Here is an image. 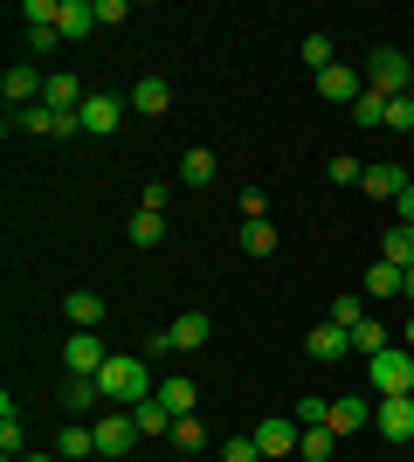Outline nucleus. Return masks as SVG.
<instances>
[{"label": "nucleus", "mask_w": 414, "mask_h": 462, "mask_svg": "<svg viewBox=\"0 0 414 462\" xmlns=\"http://www.w3.org/2000/svg\"><path fill=\"white\" fill-rule=\"evenodd\" d=\"M97 393H104V407H138V401H152L159 386H152V373H145V359L111 352V359H104V373H97Z\"/></svg>", "instance_id": "obj_1"}, {"label": "nucleus", "mask_w": 414, "mask_h": 462, "mask_svg": "<svg viewBox=\"0 0 414 462\" xmlns=\"http://www.w3.org/2000/svg\"><path fill=\"white\" fill-rule=\"evenodd\" d=\"M366 386H373L380 401H387V393H414V352L408 346L373 352V359H366Z\"/></svg>", "instance_id": "obj_2"}, {"label": "nucleus", "mask_w": 414, "mask_h": 462, "mask_svg": "<svg viewBox=\"0 0 414 462\" xmlns=\"http://www.w3.org/2000/svg\"><path fill=\"white\" fill-rule=\"evenodd\" d=\"M97 462H118V456H132V442H145L138 435V421H132V407H111V414H97Z\"/></svg>", "instance_id": "obj_3"}, {"label": "nucleus", "mask_w": 414, "mask_h": 462, "mask_svg": "<svg viewBox=\"0 0 414 462\" xmlns=\"http://www.w3.org/2000/svg\"><path fill=\"white\" fill-rule=\"evenodd\" d=\"M408 83H414V62L400 56V49H373V62H366V90H380V97H408Z\"/></svg>", "instance_id": "obj_4"}, {"label": "nucleus", "mask_w": 414, "mask_h": 462, "mask_svg": "<svg viewBox=\"0 0 414 462\" xmlns=\"http://www.w3.org/2000/svg\"><path fill=\"white\" fill-rule=\"evenodd\" d=\"M249 435H256L262 462H283V456H297V442H304V428H297V414H270V421H256Z\"/></svg>", "instance_id": "obj_5"}, {"label": "nucleus", "mask_w": 414, "mask_h": 462, "mask_svg": "<svg viewBox=\"0 0 414 462\" xmlns=\"http://www.w3.org/2000/svg\"><path fill=\"white\" fill-rule=\"evenodd\" d=\"M373 428L387 435V442H414V393H387V401L373 407Z\"/></svg>", "instance_id": "obj_6"}, {"label": "nucleus", "mask_w": 414, "mask_h": 462, "mask_svg": "<svg viewBox=\"0 0 414 462\" xmlns=\"http://www.w3.org/2000/svg\"><path fill=\"white\" fill-rule=\"evenodd\" d=\"M41 90H49V77H41L35 62H21V69H7V77H0V97H7V111H28V104H41Z\"/></svg>", "instance_id": "obj_7"}, {"label": "nucleus", "mask_w": 414, "mask_h": 462, "mask_svg": "<svg viewBox=\"0 0 414 462\" xmlns=\"http://www.w3.org/2000/svg\"><path fill=\"white\" fill-rule=\"evenodd\" d=\"M373 407L380 401H366V393H345V401H332V421H325V428L345 442V435H359V428H373Z\"/></svg>", "instance_id": "obj_8"}, {"label": "nucleus", "mask_w": 414, "mask_h": 462, "mask_svg": "<svg viewBox=\"0 0 414 462\" xmlns=\"http://www.w3.org/2000/svg\"><path fill=\"white\" fill-rule=\"evenodd\" d=\"M62 359H69V373H83V380H97L111 352H104V338H97V331H69V352H62Z\"/></svg>", "instance_id": "obj_9"}, {"label": "nucleus", "mask_w": 414, "mask_h": 462, "mask_svg": "<svg viewBox=\"0 0 414 462\" xmlns=\"http://www.w3.org/2000/svg\"><path fill=\"white\" fill-rule=\"evenodd\" d=\"M317 97H325V104H359V97H366V77L345 69V62H332V69L317 77Z\"/></svg>", "instance_id": "obj_10"}, {"label": "nucleus", "mask_w": 414, "mask_h": 462, "mask_svg": "<svg viewBox=\"0 0 414 462\" xmlns=\"http://www.w3.org/2000/svg\"><path fill=\"white\" fill-rule=\"evenodd\" d=\"M104 21H97V0H62V14H56V35L62 42H83V35H97Z\"/></svg>", "instance_id": "obj_11"}, {"label": "nucleus", "mask_w": 414, "mask_h": 462, "mask_svg": "<svg viewBox=\"0 0 414 462\" xmlns=\"http://www.w3.org/2000/svg\"><path fill=\"white\" fill-rule=\"evenodd\" d=\"M83 132L97 138V132H118V117H124V97H111V90H90V104H83Z\"/></svg>", "instance_id": "obj_12"}, {"label": "nucleus", "mask_w": 414, "mask_h": 462, "mask_svg": "<svg viewBox=\"0 0 414 462\" xmlns=\"http://www.w3.org/2000/svg\"><path fill=\"white\" fill-rule=\"evenodd\" d=\"M207 331H215V325H207V310H179L173 325H166V338H173V352H200V346H207Z\"/></svg>", "instance_id": "obj_13"}, {"label": "nucleus", "mask_w": 414, "mask_h": 462, "mask_svg": "<svg viewBox=\"0 0 414 462\" xmlns=\"http://www.w3.org/2000/svg\"><path fill=\"white\" fill-rule=\"evenodd\" d=\"M166 104H173V83H166V77H138V83H132V111L159 117Z\"/></svg>", "instance_id": "obj_14"}, {"label": "nucleus", "mask_w": 414, "mask_h": 462, "mask_svg": "<svg viewBox=\"0 0 414 462\" xmlns=\"http://www.w3.org/2000/svg\"><path fill=\"white\" fill-rule=\"evenodd\" d=\"M400 187H408V173H400V166H387V159H380V166H366V180H359V193H373V200H400Z\"/></svg>", "instance_id": "obj_15"}, {"label": "nucleus", "mask_w": 414, "mask_h": 462, "mask_svg": "<svg viewBox=\"0 0 414 462\" xmlns=\"http://www.w3.org/2000/svg\"><path fill=\"white\" fill-rule=\"evenodd\" d=\"M380 263L414 270V221H394V228H387V242H380Z\"/></svg>", "instance_id": "obj_16"}, {"label": "nucleus", "mask_w": 414, "mask_h": 462, "mask_svg": "<svg viewBox=\"0 0 414 462\" xmlns=\"http://www.w3.org/2000/svg\"><path fill=\"white\" fill-rule=\"evenodd\" d=\"M132 421H138V435H173V407L152 393V401H138V407H132Z\"/></svg>", "instance_id": "obj_17"}, {"label": "nucleus", "mask_w": 414, "mask_h": 462, "mask_svg": "<svg viewBox=\"0 0 414 462\" xmlns=\"http://www.w3.org/2000/svg\"><path fill=\"white\" fill-rule=\"evenodd\" d=\"M159 401L173 407V421H179V414H194L200 393H194V380H187V373H173V380H159Z\"/></svg>", "instance_id": "obj_18"}, {"label": "nucleus", "mask_w": 414, "mask_h": 462, "mask_svg": "<svg viewBox=\"0 0 414 462\" xmlns=\"http://www.w3.org/2000/svg\"><path fill=\"white\" fill-rule=\"evenodd\" d=\"M69 325H77V331H97V325H104V297H90V290H69Z\"/></svg>", "instance_id": "obj_19"}, {"label": "nucleus", "mask_w": 414, "mask_h": 462, "mask_svg": "<svg viewBox=\"0 0 414 462\" xmlns=\"http://www.w3.org/2000/svg\"><path fill=\"white\" fill-rule=\"evenodd\" d=\"M304 352H311V359H345L353 346H345V331H338V325H317L311 338H304Z\"/></svg>", "instance_id": "obj_20"}, {"label": "nucleus", "mask_w": 414, "mask_h": 462, "mask_svg": "<svg viewBox=\"0 0 414 462\" xmlns=\"http://www.w3.org/2000/svg\"><path fill=\"white\" fill-rule=\"evenodd\" d=\"M90 456H97V428L69 421V428H62V462H90Z\"/></svg>", "instance_id": "obj_21"}, {"label": "nucleus", "mask_w": 414, "mask_h": 462, "mask_svg": "<svg viewBox=\"0 0 414 462\" xmlns=\"http://www.w3.org/2000/svg\"><path fill=\"white\" fill-rule=\"evenodd\" d=\"M345 346L373 359V352H387V346H394V338H387V325H373V318H366V325H353V331H345Z\"/></svg>", "instance_id": "obj_22"}, {"label": "nucleus", "mask_w": 414, "mask_h": 462, "mask_svg": "<svg viewBox=\"0 0 414 462\" xmlns=\"http://www.w3.org/2000/svg\"><path fill=\"white\" fill-rule=\"evenodd\" d=\"M166 442H173L179 456H200V448H207V428H200L194 414H179V421H173V435H166Z\"/></svg>", "instance_id": "obj_23"}, {"label": "nucleus", "mask_w": 414, "mask_h": 462, "mask_svg": "<svg viewBox=\"0 0 414 462\" xmlns=\"http://www.w3.org/2000/svg\"><path fill=\"white\" fill-rule=\"evenodd\" d=\"M242 255H256V263L276 255V228H270V221H242Z\"/></svg>", "instance_id": "obj_24"}, {"label": "nucleus", "mask_w": 414, "mask_h": 462, "mask_svg": "<svg viewBox=\"0 0 414 462\" xmlns=\"http://www.w3.org/2000/svg\"><path fill=\"white\" fill-rule=\"evenodd\" d=\"M207 180H215V152H200V145H194V152L179 159V187H207Z\"/></svg>", "instance_id": "obj_25"}, {"label": "nucleus", "mask_w": 414, "mask_h": 462, "mask_svg": "<svg viewBox=\"0 0 414 462\" xmlns=\"http://www.w3.org/2000/svg\"><path fill=\"white\" fill-rule=\"evenodd\" d=\"M166 242V214H145L138 208V221H132V249H159Z\"/></svg>", "instance_id": "obj_26"}, {"label": "nucleus", "mask_w": 414, "mask_h": 462, "mask_svg": "<svg viewBox=\"0 0 414 462\" xmlns=\"http://www.w3.org/2000/svg\"><path fill=\"white\" fill-rule=\"evenodd\" d=\"M400 276H408V270H394V263H373V270H366V297H400Z\"/></svg>", "instance_id": "obj_27"}, {"label": "nucleus", "mask_w": 414, "mask_h": 462, "mask_svg": "<svg viewBox=\"0 0 414 462\" xmlns=\"http://www.w3.org/2000/svg\"><path fill=\"white\" fill-rule=\"evenodd\" d=\"M297 456H311V462L338 456V435H332V428H304V442H297Z\"/></svg>", "instance_id": "obj_28"}, {"label": "nucleus", "mask_w": 414, "mask_h": 462, "mask_svg": "<svg viewBox=\"0 0 414 462\" xmlns=\"http://www.w3.org/2000/svg\"><path fill=\"white\" fill-rule=\"evenodd\" d=\"M90 407H104L97 380H83V373H69V414H90Z\"/></svg>", "instance_id": "obj_29"}, {"label": "nucleus", "mask_w": 414, "mask_h": 462, "mask_svg": "<svg viewBox=\"0 0 414 462\" xmlns=\"http://www.w3.org/2000/svg\"><path fill=\"white\" fill-rule=\"evenodd\" d=\"M290 414H297V428H325V421H332V401H317V393H304V401H297Z\"/></svg>", "instance_id": "obj_30"}, {"label": "nucleus", "mask_w": 414, "mask_h": 462, "mask_svg": "<svg viewBox=\"0 0 414 462\" xmlns=\"http://www.w3.org/2000/svg\"><path fill=\"white\" fill-rule=\"evenodd\" d=\"M56 14H62V0H21V21H28V28H56Z\"/></svg>", "instance_id": "obj_31"}, {"label": "nucleus", "mask_w": 414, "mask_h": 462, "mask_svg": "<svg viewBox=\"0 0 414 462\" xmlns=\"http://www.w3.org/2000/svg\"><path fill=\"white\" fill-rule=\"evenodd\" d=\"M304 69H317V77L332 69V35H304Z\"/></svg>", "instance_id": "obj_32"}, {"label": "nucleus", "mask_w": 414, "mask_h": 462, "mask_svg": "<svg viewBox=\"0 0 414 462\" xmlns=\"http://www.w3.org/2000/svg\"><path fill=\"white\" fill-rule=\"evenodd\" d=\"M325 325H338V331L366 325V304H359V297H338V304H332V318H325Z\"/></svg>", "instance_id": "obj_33"}, {"label": "nucleus", "mask_w": 414, "mask_h": 462, "mask_svg": "<svg viewBox=\"0 0 414 462\" xmlns=\"http://www.w3.org/2000/svg\"><path fill=\"white\" fill-rule=\"evenodd\" d=\"M7 414H0V448H7V462L21 456V414H14V401H0Z\"/></svg>", "instance_id": "obj_34"}, {"label": "nucleus", "mask_w": 414, "mask_h": 462, "mask_svg": "<svg viewBox=\"0 0 414 462\" xmlns=\"http://www.w3.org/2000/svg\"><path fill=\"white\" fill-rule=\"evenodd\" d=\"M353 117H359V125H387V97H380V90H366V97L353 104Z\"/></svg>", "instance_id": "obj_35"}, {"label": "nucleus", "mask_w": 414, "mask_h": 462, "mask_svg": "<svg viewBox=\"0 0 414 462\" xmlns=\"http://www.w3.org/2000/svg\"><path fill=\"white\" fill-rule=\"evenodd\" d=\"M387 132H414V97H387Z\"/></svg>", "instance_id": "obj_36"}, {"label": "nucleus", "mask_w": 414, "mask_h": 462, "mask_svg": "<svg viewBox=\"0 0 414 462\" xmlns=\"http://www.w3.org/2000/svg\"><path fill=\"white\" fill-rule=\"evenodd\" d=\"M221 462H262L256 435H228V448H221Z\"/></svg>", "instance_id": "obj_37"}, {"label": "nucleus", "mask_w": 414, "mask_h": 462, "mask_svg": "<svg viewBox=\"0 0 414 462\" xmlns=\"http://www.w3.org/2000/svg\"><path fill=\"white\" fill-rule=\"evenodd\" d=\"M325 173H332L338 187H359V180H366V166H359V159H345V152H338L332 166H325Z\"/></svg>", "instance_id": "obj_38"}, {"label": "nucleus", "mask_w": 414, "mask_h": 462, "mask_svg": "<svg viewBox=\"0 0 414 462\" xmlns=\"http://www.w3.org/2000/svg\"><path fill=\"white\" fill-rule=\"evenodd\" d=\"M166 200H173V187H166V180H152V187H138V208H145V214H166Z\"/></svg>", "instance_id": "obj_39"}, {"label": "nucleus", "mask_w": 414, "mask_h": 462, "mask_svg": "<svg viewBox=\"0 0 414 462\" xmlns=\"http://www.w3.org/2000/svg\"><path fill=\"white\" fill-rule=\"evenodd\" d=\"M400 221H414V180L400 187Z\"/></svg>", "instance_id": "obj_40"}, {"label": "nucleus", "mask_w": 414, "mask_h": 462, "mask_svg": "<svg viewBox=\"0 0 414 462\" xmlns=\"http://www.w3.org/2000/svg\"><path fill=\"white\" fill-rule=\"evenodd\" d=\"M400 297H408V304H414V270H408V276H400Z\"/></svg>", "instance_id": "obj_41"}, {"label": "nucleus", "mask_w": 414, "mask_h": 462, "mask_svg": "<svg viewBox=\"0 0 414 462\" xmlns=\"http://www.w3.org/2000/svg\"><path fill=\"white\" fill-rule=\"evenodd\" d=\"M400 346H408V352H414V318H408V325H400Z\"/></svg>", "instance_id": "obj_42"}, {"label": "nucleus", "mask_w": 414, "mask_h": 462, "mask_svg": "<svg viewBox=\"0 0 414 462\" xmlns=\"http://www.w3.org/2000/svg\"><path fill=\"white\" fill-rule=\"evenodd\" d=\"M14 462H62V456H14Z\"/></svg>", "instance_id": "obj_43"}, {"label": "nucleus", "mask_w": 414, "mask_h": 462, "mask_svg": "<svg viewBox=\"0 0 414 462\" xmlns=\"http://www.w3.org/2000/svg\"><path fill=\"white\" fill-rule=\"evenodd\" d=\"M194 462H207V456H194ZM215 462H221V456H215Z\"/></svg>", "instance_id": "obj_44"}, {"label": "nucleus", "mask_w": 414, "mask_h": 462, "mask_svg": "<svg viewBox=\"0 0 414 462\" xmlns=\"http://www.w3.org/2000/svg\"><path fill=\"white\" fill-rule=\"evenodd\" d=\"M90 462H97V456H90Z\"/></svg>", "instance_id": "obj_45"}]
</instances>
